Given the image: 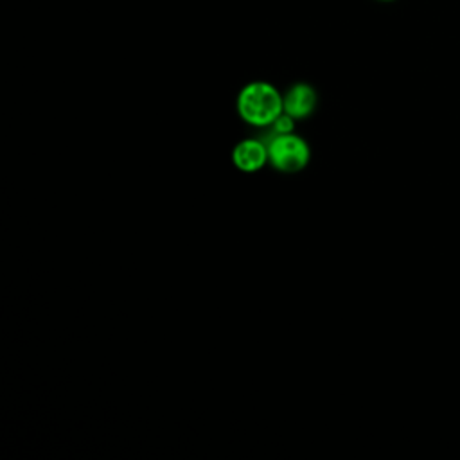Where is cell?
<instances>
[{
  "label": "cell",
  "instance_id": "6da1fadb",
  "mask_svg": "<svg viewBox=\"0 0 460 460\" xmlns=\"http://www.w3.org/2000/svg\"><path fill=\"white\" fill-rule=\"evenodd\" d=\"M282 111V95L271 83L252 81L244 84L237 95V113L252 126L266 128Z\"/></svg>",
  "mask_w": 460,
  "mask_h": 460
},
{
  "label": "cell",
  "instance_id": "7a4b0ae2",
  "mask_svg": "<svg viewBox=\"0 0 460 460\" xmlns=\"http://www.w3.org/2000/svg\"><path fill=\"white\" fill-rule=\"evenodd\" d=\"M268 146V162L280 172H298L302 171L309 158L311 151L307 142L291 133L270 135L266 140Z\"/></svg>",
  "mask_w": 460,
  "mask_h": 460
},
{
  "label": "cell",
  "instance_id": "3957f363",
  "mask_svg": "<svg viewBox=\"0 0 460 460\" xmlns=\"http://www.w3.org/2000/svg\"><path fill=\"white\" fill-rule=\"evenodd\" d=\"M284 113L291 115L293 119H305L316 108V92L307 83H295L284 95H282Z\"/></svg>",
  "mask_w": 460,
  "mask_h": 460
},
{
  "label": "cell",
  "instance_id": "277c9868",
  "mask_svg": "<svg viewBox=\"0 0 460 460\" xmlns=\"http://www.w3.org/2000/svg\"><path fill=\"white\" fill-rule=\"evenodd\" d=\"M232 160L237 169L253 172L268 162V146L259 138H244L234 147Z\"/></svg>",
  "mask_w": 460,
  "mask_h": 460
},
{
  "label": "cell",
  "instance_id": "5b68a950",
  "mask_svg": "<svg viewBox=\"0 0 460 460\" xmlns=\"http://www.w3.org/2000/svg\"><path fill=\"white\" fill-rule=\"evenodd\" d=\"M295 128V119L288 113H280L271 124H270V129L271 133L270 135H280V133H291Z\"/></svg>",
  "mask_w": 460,
  "mask_h": 460
},
{
  "label": "cell",
  "instance_id": "8992f818",
  "mask_svg": "<svg viewBox=\"0 0 460 460\" xmlns=\"http://www.w3.org/2000/svg\"><path fill=\"white\" fill-rule=\"evenodd\" d=\"M379 2H394V0H379Z\"/></svg>",
  "mask_w": 460,
  "mask_h": 460
}]
</instances>
